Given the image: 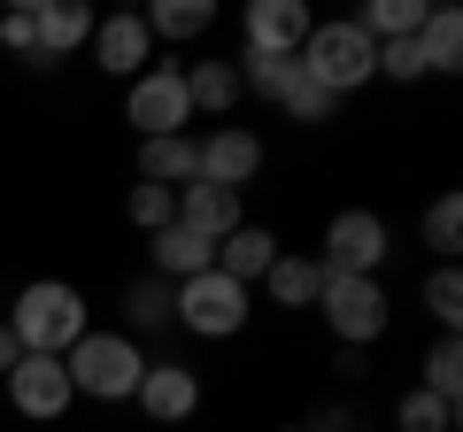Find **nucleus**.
<instances>
[{
	"mask_svg": "<svg viewBox=\"0 0 463 432\" xmlns=\"http://www.w3.org/2000/svg\"><path fill=\"white\" fill-rule=\"evenodd\" d=\"M240 93H263V100H286V85L301 78V62L294 54H240Z\"/></svg>",
	"mask_w": 463,
	"mask_h": 432,
	"instance_id": "obj_23",
	"label": "nucleus"
},
{
	"mask_svg": "<svg viewBox=\"0 0 463 432\" xmlns=\"http://www.w3.org/2000/svg\"><path fill=\"white\" fill-rule=\"evenodd\" d=\"M147 278H163V286H185V278H201V270H216V248L201 232H185V224H170V232H155L147 239Z\"/></svg>",
	"mask_w": 463,
	"mask_h": 432,
	"instance_id": "obj_15",
	"label": "nucleus"
},
{
	"mask_svg": "<svg viewBox=\"0 0 463 432\" xmlns=\"http://www.w3.org/2000/svg\"><path fill=\"white\" fill-rule=\"evenodd\" d=\"M32 23H39V70H47V62H62V54H78L100 16L85 8V0H39Z\"/></svg>",
	"mask_w": 463,
	"mask_h": 432,
	"instance_id": "obj_13",
	"label": "nucleus"
},
{
	"mask_svg": "<svg viewBox=\"0 0 463 432\" xmlns=\"http://www.w3.org/2000/svg\"><path fill=\"white\" fill-rule=\"evenodd\" d=\"M139 23H147V39H170V47H178V39L216 32V0H155Z\"/></svg>",
	"mask_w": 463,
	"mask_h": 432,
	"instance_id": "obj_21",
	"label": "nucleus"
},
{
	"mask_svg": "<svg viewBox=\"0 0 463 432\" xmlns=\"http://www.w3.org/2000/svg\"><path fill=\"white\" fill-rule=\"evenodd\" d=\"M185 100H194V117H232L240 108V70L232 62H185Z\"/></svg>",
	"mask_w": 463,
	"mask_h": 432,
	"instance_id": "obj_20",
	"label": "nucleus"
},
{
	"mask_svg": "<svg viewBox=\"0 0 463 432\" xmlns=\"http://www.w3.org/2000/svg\"><path fill=\"white\" fill-rule=\"evenodd\" d=\"M24 363V348H16V333H8V324H0V379H8V371Z\"/></svg>",
	"mask_w": 463,
	"mask_h": 432,
	"instance_id": "obj_34",
	"label": "nucleus"
},
{
	"mask_svg": "<svg viewBox=\"0 0 463 432\" xmlns=\"http://www.w3.org/2000/svg\"><path fill=\"white\" fill-rule=\"evenodd\" d=\"M39 0H24V8H0V47L16 54V62H39V23H32Z\"/></svg>",
	"mask_w": 463,
	"mask_h": 432,
	"instance_id": "obj_30",
	"label": "nucleus"
},
{
	"mask_svg": "<svg viewBox=\"0 0 463 432\" xmlns=\"http://www.w3.org/2000/svg\"><path fill=\"white\" fill-rule=\"evenodd\" d=\"M248 286H232L224 270H201V278L170 286V324H185L194 340H232V333H248Z\"/></svg>",
	"mask_w": 463,
	"mask_h": 432,
	"instance_id": "obj_5",
	"label": "nucleus"
},
{
	"mask_svg": "<svg viewBox=\"0 0 463 432\" xmlns=\"http://www.w3.org/2000/svg\"><path fill=\"white\" fill-rule=\"evenodd\" d=\"M124 209H132V224H139L147 239L178 224V193H170V185H132V201H124Z\"/></svg>",
	"mask_w": 463,
	"mask_h": 432,
	"instance_id": "obj_29",
	"label": "nucleus"
},
{
	"mask_svg": "<svg viewBox=\"0 0 463 432\" xmlns=\"http://www.w3.org/2000/svg\"><path fill=\"white\" fill-rule=\"evenodd\" d=\"M301 78L309 85H325L332 100H347V93H364L371 78H379V47L364 39V23L355 16H332V23H309V39H301Z\"/></svg>",
	"mask_w": 463,
	"mask_h": 432,
	"instance_id": "obj_3",
	"label": "nucleus"
},
{
	"mask_svg": "<svg viewBox=\"0 0 463 432\" xmlns=\"http://www.w3.org/2000/svg\"><path fill=\"white\" fill-rule=\"evenodd\" d=\"M386 255H394V232H386L379 209H340L325 224V248H317V263H325V278H379Z\"/></svg>",
	"mask_w": 463,
	"mask_h": 432,
	"instance_id": "obj_6",
	"label": "nucleus"
},
{
	"mask_svg": "<svg viewBox=\"0 0 463 432\" xmlns=\"http://www.w3.org/2000/svg\"><path fill=\"white\" fill-rule=\"evenodd\" d=\"M355 23H364L371 47H379V39H417V32H425V0H371Z\"/></svg>",
	"mask_w": 463,
	"mask_h": 432,
	"instance_id": "obj_22",
	"label": "nucleus"
},
{
	"mask_svg": "<svg viewBox=\"0 0 463 432\" xmlns=\"http://www.w3.org/2000/svg\"><path fill=\"white\" fill-rule=\"evenodd\" d=\"M309 8L301 0H255L248 16H240V54H301L309 39Z\"/></svg>",
	"mask_w": 463,
	"mask_h": 432,
	"instance_id": "obj_11",
	"label": "nucleus"
},
{
	"mask_svg": "<svg viewBox=\"0 0 463 432\" xmlns=\"http://www.w3.org/2000/svg\"><path fill=\"white\" fill-rule=\"evenodd\" d=\"M425 248L440 255V263H456V255H463V201L456 193H440L425 209Z\"/></svg>",
	"mask_w": 463,
	"mask_h": 432,
	"instance_id": "obj_27",
	"label": "nucleus"
},
{
	"mask_svg": "<svg viewBox=\"0 0 463 432\" xmlns=\"http://www.w3.org/2000/svg\"><path fill=\"white\" fill-rule=\"evenodd\" d=\"M394 432H456V401L425 394V386H410V394L394 401Z\"/></svg>",
	"mask_w": 463,
	"mask_h": 432,
	"instance_id": "obj_26",
	"label": "nucleus"
},
{
	"mask_svg": "<svg viewBox=\"0 0 463 432\" xmlns=\"http://www.w3.org/2000/svg\"><path fill=\"white\" fill-rule=\"evenodd\" d=\"M132 401H139V417H147V425H185V417L201 409V371L178 363V355H163V363L147 355V379H139Z\"/></svg>",
	"mask_w": 463,
	"mask_h": 432,
	"instance_id": "obj_9",
	"label": "nucleus"
},
{
	"mask_svg": "<svg viewBox=\"0 0 463 432\" xmlns=\"http://www.w3.org/2000/svg\"><path fill=\"white\" fill-rule=\"evenodd\" d=\"M270 263H279V232H270V224H240V232L216 239V270H224L232 286H263Z\"/></svg>",
	"mask_w": 463,
	"mask_h": 432,
	"instance_id": "obj_16",
	"label": "nucleus"
},
{
	"mask_svg": "<svg viewBox=\"0 0 463 432\" xmlns=\"http://www.w3.org/2000/svg\"><path fill=\"white\" fill-rule=\"evenodd\" d=\"M263 294L279 301V309H317V294H325V263H317V255L279 248V263L263 270Z\"/></svg>",
	"mask_w": 463,
	"mask_h": 432,
	"instance_id": "obj_18",
	"label": "nucleus"
},
{
	"mask_svg": "<svg viewBox=\"0 0 463 432\" xmlns=\"http://www.w3.org/2000/svg\"><path fill=\"white\" fill-rule=\"evenodd\" d=\"M124 124H139V139H178L194 124V100H185V70L178 62H147L124 85Z\"/></svg>",
	"mask_w": 463,
	"mask_h": 432,
	"instance_id": "obj_7",
	"label": "nucleus"
},
{
	"mask_svg": "<svg viewBox=\"0 0 463 432\" xmlns=\"http://www.w3.org/2000/svg\"><path fill=\"white\" fill-rule=\"evenodd\" d=\"M0 324L16 333L24 355H70L85 333H93V309H85V294H78L70 278H32Z\"/></svg>",
	"mask_w": 463,
	"mask_h": 432,
	"instance_id": "obj_1",
	"label": "nucleus"
},
{
	"mask_svg": "<svg viewBox=\"0 0 463 432\" xmlns=\"http://www.w3.org/2000/svg\"><path fill=\"white\" fill-rule=\"evenodd\" d=\"M279 108H286V117H294V124H332V108H340V100H332L325 85L294 78V85H286V100H279Z\"/></svg>",
	"mask_w": 463,
	"mask_h": 432,
	"instance_id": "obj_31",
	"label": "nucleus"
},
{
	"mask_svg": "<svg viewBox=\"0 0 463 432\" xmlns=\"http://www.w3.org/2000/svg\"><path fill=\"white\" fill-rule=\"evenodd\" d=\"M417 386L425 394H440V401H456L463 394V348H456V333H440L425 348V363H417Z\"/></svg>",
	"mask_w": 463,
	"mask_h": 432,
	"instance_id": "obj_24",
	"label": "nucleus"
},
{
	"mask_svg": "<svg viewBox=\"0 0 463 432\" xmlns=\"http://www.w3.org/2000/svg\"><path fill=\"white\" fill-rule=\"evenodd\" d=\"M85 47H93V62L109 70V78H124V85L155 62V39H147V23H139V16H100Z\"/></svg>",
	"mask_w": 463,
	"mask_h": 432,
	"instance_id": "obj_12",
	"label": "nucleus"
},
{
	"mask_svg": "<svg viewBox=\"0 0 463 432\" xmlns=\"http://www.w3.org/2000/svg\"><path fill=\"white\" fill-rule=\"evenodd\" d=\"M279 432H309V425H279Z\"/></svg>",
	"mask_w": 463,
	"mask_h": 432,
	"instance_id": "obj_35",
	"label": "nucleus"
},
{
	"mask_svg": "<svg viewBox=\"0 0 463 432\" xmlns=\"http://www.w3.org/2000/svg\"><path fill=\"white\" fill-rule=\"evenodd\" d=\"M201 178V139L178 132V139H139V185H194Z\"/></svg>",
	"mask_w": 463,
	"mask_h": 432,
	"instance_id": "obj_17",
	"label": "nucleus"
},
{
	"mask_svg": "<svg viewBox=\"0 0 463 432\" xmlns=\"http://www.w3.org/2000/svg\"><path fill=\"white\" fill-rule=\"evenodd\" d=\"M425 316L440 324V333H456V324H463V270L456 263H440L425 278Z\"/></svg>",
	"mask_w": 463,
	"mask_h": 432,
	"instance_id": "obj_28",
	"label": "nucleus"
},
{
	"mask_svg": "<svg viewBox=\"0 0 463 432\" xmlns=\"http://www.w3.org/2000/svg\"><path fill=\"white\" fill-rule=\"evenodd\" d=\"M332 371H340L347 386H364V371H371V363H364V348H340V355H332Z\"/></svg>",
	"mask_w": 463,
	"mask_h": 432,
	"instance_id": "obj_33",
	"label": "nucleus"
},
{
	"mask_svg": "<svg viewBox=\"0 0 463 432\" xmlns=\"http://www.w3.org/2000/svg\"><path fill=\"white\" fill-rule=\"evenodd\" d=\"M124 333H170V286L163 278H139L132 294H124Z\"/></svg>",
	"mask_w": 463,
	"mask_h": 432,
	"instance_id": "obj_25",
	"label": "nucleus"
},
{
	"mask_svg": "<svg viewBox=\"0 0 463 432\" xmlns=\"http://www.w3.org/2000/svg\"><path fill=\"white\" fill-rule=\"evenodd\" d=\"M379 78H394V85H417V78H425L417 39H379Z\"/></svg>",
	"mask_w": 463,
	"mask_h": 432,
	"instance_id": "obj_32",
	"label": "nucleus"
},
{
	"mask_svg": "<svg viewBox=\"0 0 463 432\" xmlns=\"http://www.w3.org/2000/svg\"><path fill=\"white\" fill-rule=\"evenodd\" d=\"M70 371H62V355H24L16 371H8V409L16 417H32V425H62L70 417Z\"/></svg>",
	"mask_w": 463,
	"mask_h": 432,
	"instance_id": "obj_8",
	"label": "nucleus"
},
{
	"mask_svg": "<svg viewBox=\"0 0 463 432\" xmlns=\"http://www.w3.org/2000/svg\"><path fill=\"white\" fill-rule=\"evenodd\" d=\"M255 170H263V139L248 124H216L201 139V185H224V193H248Z\"/></svg>",
	"mask_w": 463,
	"mask_h": 432,
	"instance_id": "obj_10",
	"label": "nucleus"
},
{
	"mask_svg": "<svg viewBox=\"0 0 463 432\" xmlns=\"http://www.w3.org/2000/svg\"><path fill=\"white\" fill-rule=\"evenodd\" d=\"M317 316H325V333L340 340V348H379L386 324H394V294H386L379 278H325V294H317Z\"/></svg>",
	"mask_w": 463,
	"mask_h": 432,
	"instance_id": "obj_4",
	"label": "nucleus"
},
{
	"mask_svg": "<svg viewBox=\"0 0 463 432\" xmlns=\"http://www.w3.org/2000/svg\"><path fill=\"white\" fill-rule=\"evenodd\" d=\"M178 224H185V232H201V239L216 248L224 232H240V224H248V209H240V193L194 178V185H178Z\"/></svg>",
	"mask_w": 463,
	"mask_h": 432,
	"instance_id": "obj_14",
	"label": "nucleus"
},
{
	"mask_svg": "<svg viewBox=\"0 0 463 432\" xmlns=\"http://www.w3.org/2000/svg\"><path fill=\"white\" fill-rule=\"evenodd\" d=\"M417 54H425V78H456V70H463V16H456V8H425Z\"/></svg>",
	"mask_w": 463,
	"mask_h": 432,
	"instance_id": "obj_19",
	"label": "nucleus"
},
{
	"mask_svg": "<svg viewBox=\"0 0 463 432\" xmlns=\"http://www.w3.org/2000/svg\"><path fill=\"white\" fill-rule=\"evenodd\" d=\"M62 371H70V394L78 401H109L116 409V401H132L139 379H147V348H139L132 333H100L93 324V333L62 355Z\"/></svg>",
	"mask_w": 463,
	"mask_h": 432,
	"instance_id": "obj_2",
	"label": "nucleus"
}]
</instances>
